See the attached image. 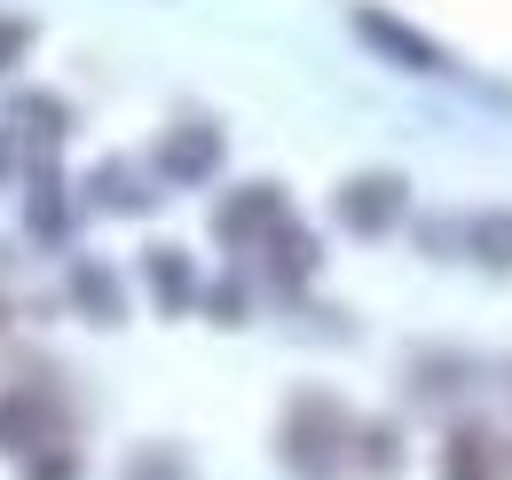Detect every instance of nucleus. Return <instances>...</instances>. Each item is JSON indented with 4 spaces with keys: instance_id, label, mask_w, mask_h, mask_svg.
I'll list each match as a JSON object with an SVG mask.
<instances>
[{
    "instance_id": "f257e3e1",
    "label": "nucleus",
    "mask_w": 512,
    "mask_h": 480,
    "mask_svg": "<svg viewBox=\"0 0 512 480\" xmlns=\"http://www.w3.org/2000/svg\"><path fill=\"white\" fill-rule=\"evenodd\" d=\"M339 441H355L347 418L323 402V394H300L292 410H284V465L300 480H331L339 473Z\"/></svg>"
},
{
    "instance_id": "f03ea898",
    "label": "nucleus",
    "mask_w": 512,
    "mask_h": 480,
    "mask_svg": "<svg viewBox=\"0 0 512 480\" xmlns=\"http://www.w3.org/2000/svg\"><path fill=\"white\" fill-rule=\"evenodd\" d=\"M402 205H410V181H402V174H355L347 189H339V221H347L355 237L394 229V221H402Z\"/></svg>"
},
{
    "instance_id": "7ed1b4c3",
    "label": "nucleus",
    "mask_w": 512,
    "mask_h": 480,
    "mask_svg": "<svg viewBox=\"0 0 512 480\" xmlns=\"http://www.w3.org/2000/svg\"><path fill=\"white\" fill-rule=\"evenodd\" d=\"M158 166H166V181H205L213 166H221V134H213V126H197V119H182L174 134H166Z\"/></svg>"
},
{
    "instance_id": "20e7f679",
    "label": "nucleus",
    "mask_w": 512,
    "mask_h": 480,
    "mask_svg": "<svg viewBox=\"0 0 512 480\" xmlns=\"http://www.w3.org/2000/svg\"><path fill=\"white\" fill-rule=\"evenodd\" d=\"M355 32L371 40V48H386V56H402V71H442V48H426V40H410L394 16H379V8H363L355 16Z\"/></svg>"
},
{
    "instance_id": "39448f33",
    "label": "nucleus",
    "mask_w": 512,
    "mask_h": 480,
    "mask_svg": "<svg viewBox=\"0 0 512 480\" xmlns=\"http://www.w3.org/2000/svg\"><path fill=\"white\" fill-rule=\"evenodd\" d=\"M276 213H284V197H276V181H253V189H245L237 205H221V237H229V244H245L253 229H268Z\"/></svg>"
},
{
    "instance_id": "423d86ee",
    "label": "nucleus",
    "mask_w": 512,
    "mask_h": 480,
    "mask_svg": "<svg viewBox=\"0 0 512 480\" xmlns=\"http://www.w3.org/2000/svg\"><path fill=\"white\" fill-rule=\"evenodd\" d=\"M473 260L512 268V213H481V221H473Z\"/></svg>"
},
{
    "instance_id": "0eeeda50",
    "label": "nucleus",
    "mask_w": 512,
    "mask_h": 480,
    "mask_svg": "<svg viewBox=\"0 0 512 480\" xmlns=\"http://www.w3.org/2000/svg\"><path fill=\"white\" fill-rule=\"evenodd\" d=\"M442 480H489V457H481V433H457L449 441V465Z\"/></svg>"
},
{
    "instance_id": "6e6552de",
    "label": "nucleus",
    "mask_w": 512,
    "mask_h": 480,
    "mask_svg": "<svg viewBox=\"0 0 512 480\" xmlns=\"http://www.w3.org/2000/svg\"><path fill=\"white\" fill-rule=\"evenodd\" d=\"M127 480H190V465H182L174 449H142V457L127 465Z\"/></svg>"
},
{
    "instance_id": "1a4fd4ad",
    "label": "nucleus",
    "mask_w": 512,
    "mask_h": 480,
    "mask_svg": "<svg viewBox=\"0 0 512 480\" xmlns=\"http://www.w3.org/2000/svg\"><path fill=\"white\" fill-rule=\"evenodd\" d=\"M79 300L95 307V323H119V292H111V276H95V268H79Z\"/></svg>"
},
{
    "instance_id": "9d476101",
    "label": "nucleus",
    "mask_w": 512,
    "mask_h": 480,
    "mask_svg": "<svg viewBox=\"0 0 512 480\" xmlns=\"http://www.w3.org/2000/svg\"><path fill=\"white\" fill-rule=\"evenodd\" d=\"M402 465V449H394V425H371L363 433V473H394Z\"/></svg>"
},
{
    "instance_id": "9b49d317",
    "label": "nucleus",
    "mask_w": 512,
    "mask_h": 480,
    "mask_svg": "<svg viewBox=\"0 0 512 480\" xmlns=\"http://www.w3.org/2000/svg\"><path fill=\"white\" fill-rule=\"evenodd\" d=\"M150 284H158V300H190V268H182L174 252H158V260H150Z\"/></svg>"
},
{
    "instance_id": "f8f14e48",
    "label": "nucleus",
    "mask_w": 512,
    "mask_h": 480,
    "mask_svg": "<svg viewBox=\"0 0 512 480\" xmlns=\"http://www.w3.org/2000/svg\"><path fill=\"white\" fill-rule=\"evenodd\" d=\"M24 48H32V24H24V16H0V71L24 56Z\"/></svg>"
}]
</instances>
